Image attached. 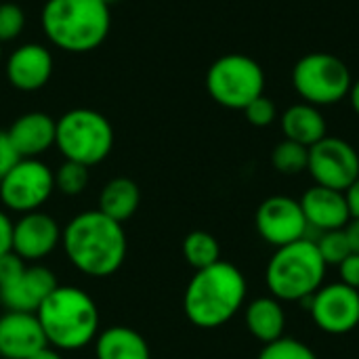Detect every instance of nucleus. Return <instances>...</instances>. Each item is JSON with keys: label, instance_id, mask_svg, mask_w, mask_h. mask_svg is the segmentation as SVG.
I'll list each match as a JSON object with an SVG mask.
<instances>
[{"label": "nucleus", "instance_id": "obj_1", "mask_svg": "<svg viewBox=\"0 0 359 359\" xmlns=\"http://www.w3.org/2000/svg\"><path fill=\"white\" fill-rule=\"evenodd\" d=\"M61 246L69 263L90 278L116 273L126 259V233L122 223L99 210H86L74 217L61 236Z\"/></svg>", "mask_w": 359, "mask_h": 359}, {"label": "nucleus", "instance_id": "obj_2", "mask_svg": "<svg viewBox=\"0 0 359 359\" xmlns=\"http://www.w3.org/2000/svg\"><path fill=\"white\" fill-rule=\"evenodd\" d=\"M244 273L225 261L196 271L183 294V311L187 320L202 328L215 330L225 326L244 305L246 299Z\"/></svg>", "mask_w": 359, "mask_h": 359}, {"label": "nucleus", "instance_id": "obj_3", "mask_svg": "<svg viewBox=\"0 0 359 359\" xmlns=\"http://www.w3.org/2000/svg\"><path fill=\"white\" fill-rule=\"evenodd\" d=\"M46 343L59 351H78L99 334L97 303L76 286H57L36 311Z\"/></svg>", "mask_w": 359, "mask_h": 359}, {"label": "nucleus", "instance_id": "obj_4", "mask_svg": "<svg viewBox=\"0 0 359 359\" xmlns=\"http://www.w3.org/2000/svg\"><path fill=\"white\" fill-rule=\"evenodd\" d=\"M42 32L50 44L65 53H88L103 44L111 15L103 0H46Z\"/></svg>", "mask_w": 359, "mask_h": 359}, {"label": "nucleus", "instance_id": "obj_5", "mask_svg": "<svg viewBox=\"0 0 359 359\" xmlns=\"http://www.w3.org/2000/svg\"><path fill=\"white\" fill-rule=\"evenodd\" d=\"M326 267L316 242L303 238L276 248L265 271V282L273 299L303 303L322 288Z\"/></svg>", "mask_w": 359, "mask_h": 359}, {"label": "nucleus", "instance_id": "obj_6", "mask_svg": "<svg viewBox=\"0 0 359 359\" xmlns=\"http://www.w3.org/2000/svg\"><path fill=\"white\" fill-rule=\"evenodd\" d=\"M55 145L65 160L90 168L109 156L114 147V128L103 114L76 107L57 120Z\"/></svg>", "mask_w": 359, "mask_h": 359}, {"label": "nucleus", "instance_id": "obj_7", "mask_svg": "<svg viewBox=\"0 0 359 359\" xmlns=\"http://www.w3.org/2000/svg\"><path fill=\"white\" fill-rule=\"evenodd\" d=\"M208 95L227 109H242L265 90V72L248 55L219 57L206 74Z\"/></svg>", "mask_w": 359, "mask_h": 359}, {"label": "nucleus", "instance_id": "obj_8", "mask_svg": "<svg viewBox=\"0 0 359 359\" xmlns=\"http://www.w3.org/2000/svg\"><path fill=\"white\" fill-rule=\"evenodd\" d=\"M292 84L305 103L316 107L343 101L353 84L351 72L343 59L330 53H309L292 69Z\"/></svg>", "mask_w": 359, "mask_h": 359}, {"label": "nucleus", "instance_id": "obj_9", "mask_svg": "<svg viewBox=\"0 0 359 359\" xmlns=\"http://www.w3.org/2000/svg\"><path fill=\"white\" fill-rule=\"evenodd\" d=\"M55 191L53 170L38 158H21L0 181L2 204L19 215L40 210Z\"/></svg>", "mask_w": 359, "mask_h": 359}, {"label": "nucleus", "instance_id": "obj_10", "mask_svg": "<svg viewBox=\"0 0 359 359\" xmlns=\"http://www.w3.org/2000/svg\"><path fill=\"white\" fill-rule=\"evenodd\" d=\"M307 170L316 185L347 191L359 177V154L349 141L326 135L309 147Z\"/></svg>", "mask_w": 359, "mask_h": 359}, {"label": "nucleus", "instance_id": "obj_11", "mask_svg": "<svg viewBox=\"0 0 359 359\" xmlns=\"http://www.w3.org/2000/svg\"><path fill=\"white\" fill-rule=\"evenodd\" d=\"M303 303H309L311 318L322 332L347 334L359 326V292L343 282L322 286Z\"/></svg>", "mask_w": 359, "mask_h": 359}, {"label": "nucleus", "instance_id": "obj_12", "mask_svg": "<svg viewBox=\"0 0 359 359\" xmlns=\"http://www.w3.org/2000/svg\"><path fill=\"white\" fill-rule=\"evenodd\" d=\"M255 223L261 238L276 248L303 240L309 229L301 202L288 196L267 198L259 206Z\"/></svg>", "mask_w": 359, "mask_h": 359}, {"label": "nucleus", "instance_id": "obj_13", "mask_svg": "<svg viewBox=\"0 0 359 359\" xmlns=\"http://www.w3.org/2000/svg\"><path fill=\"white\" fill-rule=\"evenodd\" d=\"M61 236L63 229L50 215L42 210L25 212L13 223L11 250L27 263H38L61 244Z\"/></svg>", "mask_w": 359, "mask_h": 359}, {"label": "nucleus", "instance_id": "obj_14", "mask_svg": "<svg viewBox=\"0 0 359 359\" xmlns=\"http://www.w3.org/2000/svg\"><path fill=\"white\" fill-rule=\"evenodd\" d=\"M57 286L55 273L48 267L34 263L27 265L11 286L0 290V303L6 311L36 313Z\"/></svg>", "mask_w": 359, "mask_h": 359}, {"label": "nucleus", "instance_id": "obj_15", "mask_svg": "<svg viewBox=\"0 0 359 359\" xmlns=\"http://www.w3.org/2000/svg\"><path fill=\"white\" fill-rule=\"evenodd\" d=\"M46 345L36 313L4 311L0 316V359H29Z\"/></svg>", "mask_w": 359, "mask_h": 359}, {"label": "nucleus", "instance_id": "obj_16", "mask_svg": "<svg viewBox=\"0 0 359 359\" xmlns=\"http://www.w3.org/2000/svg\"><path fill=\"white\" fill-rule=\"evenodd\" d=\"M53 76V55L42 44H21L6 61V80L17 90H38Z\"/></svg>", "mask_w": 359, "mask_h": 359}, {"label": "nucleus", "instance_id": "obj_17", "mask_svg": "<svg viewBox=\"0 0 359 359\" xmlns=\"http://www.w3.org/2000/svg\"><path fill=\"white\" fill-rule=\"evenodd\" d=\"M299 202H301L303 215L307 219V225L320 229L322 233L343 229L351 221L345 191L313 185L303 194V198Z\"/></svg>", "mask_w": 359, "mask_h": 359}, {"label": "nucleus", "instance_id": "obj_18", "mask_svg": "<svg viewBox=\"0 0 359 359\" xmlns=\"http://www.w3.org/2000/svg\"><path fill=\"white\" fill-rule=\"evenodd\" d=\"M6 133L21 158H38L55 145L57 120L44 111H27L19 116Z\"/></svg>", "mask_w": 359, "mask_h": 359}, {"label": "nucleus", "instance_id": "obj_19", "mask_svg": "<svg viewBox=\"0 0 359 359\" xmlns=\"http://www.w3.org/2000/svg\"><path fill=\"white\" fill-rule=\"evenodd\" d=\"M97 359H151L147 341L128 326H111L95 339Z\"/></svg>", "mask_w": 359, "mask_h": 359}, {"label": "nucleus", "instance_id": "obj_20", "mask_svg": "<svg viewBox=\"0 0 359 359\" xmlns=\"http://www.w3.org/2000/svg\"><path fill=\"white\" fill-rule=\"evenodd\" d=\"M282 130L286 139L301 143L305 147L316 145L328 135L326 120L322 111L311 103H297L282 114Z\"/></svg>", "mask_w": 359, "mask_h": 359}, {"label": "nucleus", "instance_id": "obj_21", "mask_svg": "<svg viewBox=\"0 0 359 359\" xmlns=\"http://www.w3.org/2000/svg\"><path fill=\"white\" fill-rule=\"evenodd\" d=\"M141 204V191L139 185L128 177H116L105 183V187L99 194V212L105 217L124 223L128 221Z\"/></svg>", "mask_w": 359, "mask_h": 359}, {"label": "nucleus", "instance_id": "obj_22", "mask_svg": "<svg viewBox=\"0 0 359 359\" xmlns=\"http://www.w3.org/2000/svg\"><path fill=\"white\" fill-rule=\"evenodd\" d=\"M246 326L250 334L261 343H273L284 337L286 313L278 299L263 297L246 307Z\"/></svg>", "mask_w": 359, "mask_h": 359}, {"label": "nucleus", "instance_id": "obj_23", "mask_svg": "<svg viewBox=\"0 0 359 359\" xmlns=\"http://www.w3.org/2000/svg\"><path fill=\"white\" fill-rule=\"evenodd\" d=\"M183 257L196 269H206L221 261V246L208 231H191L183 240Z\"/></svg>", "mask_w": 359, "mask_h": 359}, {"label": "nucleus", "instance_id": "obj_24", "mask_svg": "<svg viewBox=\"0 0 359 359\" xmlns=\"http://www.w3.org/2000/svg\"><path fill=\"white\" fill-rule=\"evenodd\" d=\"M271 164L282 175H299L307 170L309 164V147L294 143L290 139H284L278 143L271 151Z\"/></svg>", "mask_w": 359, "mask_h": 359}, {"label": "nucleus", "instance_id": "obj_25", "mask_svg": "<svg viewBox=\"0 0 359 359\" xmlns=\"http://www.w3.org/2000/svg\"><path fill=\"white\" fill-rule=\"evenodd\" d=\"M55 175V189L63 196H80L88 185V166L65 160Z\"/></svg>", "mask_w": 359, "mask_h": 359}, {"label": "nucleus", "instance_id": "obj_26", "mask_svg": "<svg viewBox=\"0 0 359 359\" xmlns=\"http://www.w3.org/2000/svg\"><path fill=\"white\" fill-rule=\"evenodd\" d=\"M318 246V252L320 257L324 259L326 265H341L349 255H351V248H349V242H347V236L343 229H334V231H324L320 236V240L316 242Z\"/></svg>", "mask_w": 359, "mask_h": 359}, {"label": "nucleus", "instance_id": "obj_27", "mask_svg": "<svg viewBox=\"0 0 359 359\" xmlns=\"http://www.w3.org/2000/svg\"><path fill=\"white\" fill-rule=\"evenodd\" d=\"M257 359H318V355L305 343L282 337L273 343H267Z\"/></svg>", "mask_w": 359, "mask_h": 359}, {"label": "nucleus", "instance_id": "obj_28", "mask_svg": "<svg viewBox=\"0 0 359 359\" xmlns=\"http://www.w3.org/2000/svg\"><path fill=\"white\" fill-rule=\"evenodd\" d=\"M23 27H25L23 8L13 2L0 4V44L15 40L23 32Z\"/></svg>", "mask_w": 359, "mask_h": 359}, {"label": "nucleus", "instance_id": "obj_29", "mask_svg": "<svg viewBox=\"0 0 359 359\" xmlns=\"http://www.w3.org/2000/svg\"><path fill=\"white\" fill-rule=\"evenodd\" d=\"M244 114H246V120H248L252 126L263 128V126H269V124L276 120L278 109H276V103H273L269 97L261 95V97H257L252 103H248V105L244 107Z\"/></svg>", "mask_w": 359, "mask_h": 359}, {"label": "nucleus", "instance_id": "obj_30", "mask_svg": "<svg viewBox=\"0 0 359 359\" xmlns=\"http://www.w3.org/2000/svg\"><path fill=\"white\" fill-rule=\"evenodd\" d=\"M27 265H29V263L23 261L21 257H17L13 250L6 252V255H2V257H0V290L6 288V286H11V284L25 271Z\"/></svg>", "mask_w": 359, "mask_h": 359}, {"label": "nucleus", "instance_id": "obj_31", "mask_svg": "<svg viewBox=\"0 0 359 359\" xmlns=\"http://www.w3.org/2000/svg\"><path fill=\"white\" fill-rule=\"evenodd\" d=\"M21 160V156L17 154L15 145L8 139L6 130H0V181L11 172V168Z\"/></svg>", "mask_w": 359, "mask_h": 359}, {"label": "nucleus", "instance_id": "obj_32", "mask_svg": "<svg viewBox=\"0 0 359 359\" xmlns=\"http://www.w3.org/2000/svg\"><path fill=\"white\" fill-rule=\"evenodd\" d=\"M339 273H341V282L353 290L359 292V255L351 252L341 265H339Z\"/></svg>", "mask_w": 359, "mask_h": 359}, {"label": "nucleus", "instance_id": "obj_33", "mask_svg": "<svg viewBox=\"0 0 359 359\" xmlns=\"http://www.w3.org/2000/svg\"><path fill=\"white\" fill-rule=\"evenodd\" d=\"M13 246V221L4 210H0V257L11 252Z\"/></svg>", "mask_w": 359, "mask_h": 359}, {"label": "nucleus", "instance_id": "obj_34", "mask_svg": "<svg viewBox=\"0 0 359 359\" xmlns=\"http://www.w3.org/2000/svg\"><path fill=\"white\" fill-rule=\"evenodd\" d=\"M345 236H347V242H349V248L351 252H358L359 255V219H351L345 227H343Z\"/></svg>", "mask_w": 359, "mask_h": 359}, {"label": "nucleus", "instance_id": "obj_35", "mask_svg": "<svg viewBox=\"0 0 359 359\" xmlns=\"http://www.w3.org/2000/svg\"><path fill=\"white\" fill-rule=\"evenodd\" d=\"M345 198H347V204H349L351 219H359V177L355 179V183L345 191Z\"/></svg>", "mask_w": 359, "mask_h": 359}, {"label": "nucleus", "instance_id": "obj_36", "mask_svg": "<svg viewBox=\"0 0 359 359\" xmlns=\"http://www.w3.org/2000/svg\"><path fill=\"white\" fill-rule=\"evenodd\" d=\"M29 359H63V358H61L59 349H55V347L46 345V347H42L40 351H36V353H34Z\"/></svg>", "mask_w": 359, "mask_h": 359}, {"label": "nucleus", "instance_id": "obj_37", "mask_svg": "<svg viewBox=\"0 0 359 359\" xmlns=\"http://www.w3.org/2000/svg\"><path fill=\"white\" fill-rule=\"evenodd\" d=\"M349 99H351V107L359 116V80H353L351 90H349Z\"/></svg>", "mask_w": 359, "mask_h": 359}, {"label": "nucleus", "instance_id": "obj_38", "mask_svg": "<svg viewBox=\"0 0 359 359\" xmlns=\"http://www.w3.org/2000/svg\"><path fill=\"white\" fill-rule=\"evenodd\" d=\"M103 2H105V4H109V6H111V4H114V2H118V0H103Z\"/></svg>", "mask_w": 359, "mask_h": 359}, {"label": "nucleus", "instance_id": "obj_39", "mask_svg": "<svg viewBox=\"0 0 359 359\" xmlns=\"http://www.w3.org/2000/svg\"><path fill=\"white\" fill-rule=\"evenodd\" d=\"M0 59H2V46H0Z\"/></svg>", "mask_w": 359, "mask_h": 359}]
</instances>
